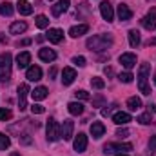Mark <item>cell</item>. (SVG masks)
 Returning <instances> with one entry per match:
<instances>
[{"label":"cell","instance_id":"obj_1","mask_svg":"<svg viewBox=\"0 0 156 156\" xmlns=\"http://www.w3.org/2000/svg\"><path fill=\"white\" fill-rule=\"evenodd\" d=\"M113 42H115L113 35H94V37L87 38L85 45H87L89 51H96V53H100V51H107V49L113 45Z\"/></svg>","mask_w":156,"mask_h":156},{"label":"cell","instance_id":"obj_2","mask_svg":"<svg viewBox=\"0 0 156 156\" xmlns=\"http://www.w3.org/2000/svg\"><path fill=\"white\" fill-rule=\"evenodd\" d=\"M11 62H13V56L9 53L0 55V82H9V78H11Z\"/></svg>","mask_w":156,"mask_h":156},{"label":"cell","instance_id":"obj_3","mask_svg":"<svg viewBox=\"0 0 156 156\" xmlns=\"http://www.w3.org/2000/svg\"><path fill=\"white\" fill-rule=\"evenodd\" d=\"M151 73V66L149 64H142L140 66V71H138V87L144 94H151V87L147 85V78Z\"/></svg>","mask_w":156,"mask_h":156},{"label":"cell","instance_id":"obj_4","mask_svg":"<svg viewBox=\"0 0 156 156\" xmlns=\"http://www.w3.org/2000/svg\"><path fill=\"white\" fill-rule=\"evenodd\" d=\"M45 133H47V140H49V142H56V140H60V127H58V123H56L55 118H49V120H47Z\"/></svg>","mask_w":156,"mask_h":156},{"label":"cell","instance_id":"obj_5","mask_svg":"<svg viewBox=\"0 0 156 156\" xmlns=\"http://www.w3.org/2000/svg\"><path fill=\"white\" fill-rule=\"evenodd\" d=\"M125 151H133L131 144H105L104 145V153L111 154V153H125Z\"/></svg>","mask_w":156,"mask_h":156},{"label":"cell","instance_id":"obj_6","mask_svg":"<svg viewBox=\"0 0 156 156\" xmlns=\"http://www.w3.org/2000/svg\"><path fill=\"white\" fill-rule=\"evenodd\" d=\"M73 131H75V122L73 120H64V123L60 125V138L71 140L73 138Z\"/></svg>","mask_w":156,"mask_h":156},{"label":"cell","instance_id":"obj_7","mask_svg":"<svg viewBox=\"0 0 156 156\" xmlns=\"http://www.w3.org/2000/svg\"><path fill=\"white\" fill-rule=\"evenodd\" d=\"M29 93H31V91H29V85H27V83H20V85H18V107H20V111H24V109L27 107L26 98H27Z\"/></svg>","mask_w":156,"mask_h":156},{"label":"cell","instance_id":"obj_8","mask_svg":"<svg viewBox=\"0 0 156 156\" xmlns=\"http://www.w3.org/2000/svg\"><path fill=\"white\" fill-rule=\"evenodd\" d=\"M118 62H120L125 69H133V67L136 66V55H134V53H123V55H120Z\"/></svg>","mask_w":156,"mask_h":156},{"label":"cell","instance_id":"obj_9","mask_svg":"<svg viewBox=\"0 0 156 156\" xmlns=\"http://www.w3.org/2000/svg\"><path fill=\"white\" fill-rule=\"evenodd\" d=\"M100 13H102V18H104V20L113 22V18H115V9H113L111 2H102V4H100Z\"/></svg>","mask_w":156,"mask_h":156},{"label":"cell","instance_id":"obj_10","mask_svg":"<svg viewBox=\"0 0 156 156\" xmlns=\"http://www.w3.org/2000/svg\"><path fill=\"white\" fill-rule=\"evenodd\" d=\"M142 26H144L147 31H154L156 29V9H153L147 16L142 18Z\"/></svg>","mask_w":156,"mask_h":156},{"label":"cell","instance_id":"obj_11","mask_svg":"<svg viewBox=\"0 0 156 156\" xmlns=\"http://www.w3.org/2000/svg\"><path fill=\"white\" fill-rule=\"evenodd\" d=\"M91 134L94 140H100L104 134H105V125L102 122H93L91 123Z\"/></svg>","mask_w":156,"mask_h":156},{"label":"cell","instance_id":"obj_12","mask_svg":"<svg viewBox=\"0 0 156 156\" xmlns=\"http://www.w3.org/2000/svg\"><path fill=\"white\" fill-rule=\"evenodd\" d=\"M45 38H49V42H53V44H60V42L64 40V31L58 29V27H53V29L47 31Z\"/></svg>","mask_w":156,"mask_h":156},{"label":"cell","instance_id":"obj_13","mask_svg":"<svg viewBox=\"0 0 156 156\" xmlns=\"http://www.w3.org/2000/svg\"><path fill=\"white\" fill-rule=\"evenodd\" d=\"M75 78H76V71L73 67H64V71H62V83L64 85H71L75 82Z\"/></svg>","mask_w":156,"mask_h":156},{"label":"cell","instance_id":"obj_14","mask_svg":"<svg viewBox=\"0 0 156 156\" xmlns=\"http://www.w3.org/2000/svg\"><path fill=\"white\" fill-rule=\"evenodd\" d=\"M73 147H75V151H76V153H83V151L87 149V136H85L83 133H80L76 138H75Z\"/></svg>","mask_w":156,"mask_h":156},{"label":"cell","instance_id":"obj_15","mask_svg":"<svg viewBox=\"0 0 156 156\" xmlns=\"http://www.w3.org/2000/svg\"><path fill=\"white\" fill-rule=\"evenodd\" d=\"M29 64H31V55H29L27 51L18 53V56H16V66H18V69H26V67H29Z\"/></svg>","mask_w":156,"mask_h":156},{"label":"cell","instance_id":"obj_16","mask_svg":"<svg viewBox=\"0 0 156 156\" xmlns=\"http://www.w3.org/2000/svg\"><path fill=\"white\" fill-rule=\"evenodd\" d=\"M67 7H69V0H58V2L51 7L53 16H60L62 13H66V11H67Z\"/></svg>","mask_w":156,"mask_h":156},{"label":"cell","instance_id":"obj_17","mask_svg":"<svg viewBox=\"0 0 156 156\" xmlns=\"http://www.w3.org/2000/svg\"><path fill=\"white\" fill-rule=\"evenodd\" d=\"M116 13H118V18H120L122 22H127V20H131V16H133V11L129 9L127 4H120Z\"/></svg>","mask_w":156,"mask_h":156},{"label":"cell","instance_id":"obj_18","mask_svg":"<svg viewBox=\"0 0 156 156\" xmlns=\"http://www.w3.org/2000/svg\"><path fill=\"white\" fill-rule=\"evenodd\" d=\"M26 78H27L29 82H38L40 78H42V69H40L38 66H31V67H27Z\"/></svg>","mask_w":156,"mask_h":156},{"label":"cell","instance_id":"obj_19","mask_svg":"<svg viewBox=\"0 0 156 156\" xmlns=\"http://www.w3.org/2000/svg\"><path fill=\"white\" fill-rule=\"evenodd\" d=\"M113 122H115L116 125H125V123L131 122V115H129V113H123V111H118V113L113 115Z\"/></svg>","mask_w":156,"mask_h":156},{"label":"cell","instance_id":"obj_20","mask_svg":"<svg viewBox=\"0 0 156 156\" xmlns=\"http://www.w3.org/2000/svg\"><path fill=\"white\" fill-rule=\"evenodd\" d=\"M26 29H27V24H26L24 20H18V22H13V24H11L9 33H11V35H22Z\"/></svg>","mask_w":156,"mask_h":156},{"label":"cell","instance_id":"obj_21","mask_svg":"<svg viewBox=\"0 0 156 156\" xmlns=\"http://www.w3.org/2000/svg\"><path fill=\"white\" fill-rule=\"evenodd\" d=\"M87 31H89V26H87V24H80V26H73V27L69 29V35H71L73 38H78V37L85 35Z\"/></svg>","mask_w":156,"mask_h":156},{"label":"cell","instance_id":"obj_22","mask_svg":"<svg viewBox=\"0 0 156 156\" xmlns=\"http://www.w3.org/2000/svg\"><path fill=\"white\" fill-rule=\"evenodd\" d=\"M38 56H40V60H44V62H53V60L56 58V53H55L53 49L42 47V49L38 51Z\"/></svg>","mask_w":156,"mask_h":156},{"label":"cell","instance_id":"obj_23","mask_svg":"<svg viewBox=\"0 0 156 156\" xmlns=\"http://www.w3.org/2000/svg\"><path fill=\"white\" fill-rule=\"evenodd\" d=\"M16 9H18L20 15H31V13H33V5H31L27 0H18Z\"/></svg>","mask_w":156,"mask_h":156},{"label":"cell","instance_id":"obj_24","mask_svg":"<svg viewBox=\"0 0 156 156\" xmlns=\"http://www.w3.org/2000/svg\"><path fill=\"white\" fill-rule=\"evenodd\" d=\"M67 111H69L73 116H78V115L83 113V105H82L80 102H71V104H67Z\"/></svg>","mask_w":156,"mask_h":156},{"label":"cell","instance_id":"obj_25","mask_svg":"<svg viewBox=\"0 0 156 156\" xmlns=\"http://www.w3.org/2000/svg\"><path fill=\"white\" fill-rule=\"evenodd\" d=\"M127 37H129V45H131V47H138V45H140V33H138L136 29H131V31L127 33Z\"/></svg>","mask_w":156,"mask_h":156},{"label":"cell","instance_id":"obj_26","mask_svg":"<svg viewBox=\"0 0 156 156\" xmlns=\"http://www.w3.org/2000/svg\"><path fill=\"white\" fill-rule=\"evenodd\" d=\"M31 96H33V100H37V102H38V100H44V98H47V89L40 85L35 91H31Z\"/></svg>","mask_w":156,"mask_h":156},{"label":"cell","instance_id":"obj_27","mask_svg":"<svg viewBox=\"0 0 156 156\" xmlns=\"http://www.w3.org/2000/svg\"><path fill=\"white\" fill-rule=\"evenodd\" d=\"M127 107H129V111H138V109L142 107V100H140L138 96H131V98L127 100Z\"/></svg>","mask_w":156,"mask_h":156},{"label":"cell","instance_id":"obj_28","mask_svg":"<svg viewBox=\"0 0 156 156\" xmlns=\"http://www.w3.org/2000/svg\"><path fill=\"white\" fill-rule=\"evenodd\" d=\"M0 15L2 16H11L13 15V4L11 2H2L0 4Z\"/></svg>","mask_w":156,"mask_h":156},{"label":"cell","instance_id":"obj_29","mask_svg":"<svg viewBox=\"0 0 156 156\" xmlns=\"http://www.w3.org/2000/svg\"><path fill=\"white\" fill-rule=\"evenodd\" d=\"M35 24H37V27H40V29H45V27L49 26V18H47L45 15H38V16L35 18Z\"/></svg>","mask_w":156,"mask_h":156},{"label":"cell","instance_id":"obj_30","mask_svg":"<svg viewBox=\"0 0 156 156\" xmlns=\"http://www.w3.org/2000/svg\"><path fill=\"white\" fill-rule=\"evenodd\" d=\"M9 145H11V140H9V136H7V134H4V133H0V151H5V149H9Z\"/></svg>","mask_w":156,"mask_h":156},{"label":"cell","instance_id":"obj_31","mask_svg":"<svg viewBox=\"0 0 156 156\" xmlns=\"http://www.w3.org/2000/svg\"><path fill=\"white\" fill-rule=\"evenodd\" d=\"M138 122H140L142 125H151V123H153V116H151V113H144V115H140V116H138Z\"/></svg>","mask_w":156,"mask_h":156},{"label":"cell","instance_id":"obj_32","mask_svg":"<svg viewBox=\"0 0 156 156\" xmlns=\"http://www.w3.org/2000/svg\"><path fill=\"white\" fill-rule=\"evenodd\" d=\"M91 85H93L94 89H104V87H105V82L100 76H93L91 78Z\"/></svg>","mask_w":156,"mask_h":156},{"label":"cell","instance_id":"obj_33","mask_svg":"<svg viewBox=\"0 0 156 156\" xmlns=\"http://www.w3.org/2000/svg\"><path fill=\"white\" fill-rule=\"evenodd\" d=\"M133 75H131V73H120V75H118V80H120V82H123V83H131V82H133Z\"/></svg>","mask_w":156,"mask_h":156},{"label":"cell","instance_id":"obj_34","mask_svg":"<svg viewBox=\"0 0 156 156\" xmlns=\"http://www.w3.org/2000/svg\"><path fill=\"white\" fill-rule=\"evenodd\" d=\"M44 111H45V107L40 105V104H33V105H31V113H33V115H42Z\"/></svg>","mask_w":156,"mask_h":156},{"label":"cell","instance_id":"obj_35","mask_svg":"<svg viewBox=\"0 0 156 156\" xmlns=\"http://www.w3.org/2000/svg\"><path fill=\"white\" fill-rule=\"evenodd\" d=\"M11 116H13V113L9 109H0V122H5V120H9Z\"/></svg>","mask_w":156,"mask_h":156},{"label":"cell","instance_id":"obj_36","mask_svg":"<svg viewBox=\"0 0 156 156\" xmlns=\"http://www.w3.org/2000/svg\"><path fill=\"white\" fill-rule=\"evenodd\" d=\"M116 104H113V105H109V107H105V109H102V115H104V116H109V115H111V113H113V111H116Z\"/></svg>","mask_w":156,"mask_h":156},{"label":"cell","instance_id":"obj_37","mask_svg":"<svg viewBox=\"0 0 156 156\" xmlns=\"http://www.w3.org/2000/svg\"><path fill=\"white\" fill-rule=\"evenodd\" d=\"M75 96H76L78 100H89V93L87 91H76Z\"/></svg>","mask_w":156,"mask_h":156},{"label":"cell","instance_id":"obj_38","mask_svg":"<svg viewBox=\"0 0 156 156\" xmlns=\"http://www.w3.org/2000/svg\"><path fill=\"white\" fill-rule=\"evenodd\" d=\"M73 64L78 66V67H83V66H85V58H83V56H75V58H73Z\"/></svg>","mask_w":156,"mask_h":156},{"label":"cell","instance_id":"obj_39","mask_svg":"<svg viewBox=\"0 0 156 156\" xmlns=\"http://www.w3.org/2000/svg\"><path fill=\"white\" fill-rule=\"evenodd\" d=\"M102 104H104V96H102V94H98V96L94 98V102H93V107H100Z\"/></svg>","mask_w":156,"mask_h":156},{"label":"cell","instance_id":"obj_40","mask_svg":"<svg viewBox=\"0 0 156 156\" xmlns=\"http://www.w3.org/2000/svg\"><path fill=\"white\" fill-rule=\"evenodd\" d=\"M149 151L151 153L156 151V136H151V140H149Z\"/></svg>","mask_w":156,"mask_h":156},{"label":"cell","instance_id":"obj_41","mask_svg":"<svg viewBox=\"0 0 156 156\" xmlns=\"http://www.w3.org/2000/svg\"><path fill=\"white\" fill-rule=\"evenodd\" d=\"M20 144H24V145H29V144H31V138H29V134H22V136H20Z\"/></svg>","mask_w":156,"mask_h":156},{"label":"cell","instance_id":"obj_42","mask_svg":"<svg viewBox=\"0 0 156 156\" xmlns=\"http://www.w3.org/2000/svg\"><path fill=\"white\" fill-rule=\"evenodd\" d=\"M129 134V129H118L116 131V136H120V138H125Z\"/></svg>","mask_w":156,"mask_h":156},{"label":"cell","instance_id":"obj_43","mask_svg":"<svg viewBox=\"0 0 156 156\" xmlns=\"http://www.w3.org/2000/svg\"><path fill=\"white\" fill-rule=\"evenodd\" d=\"M147 107H149V113H156V105L154 104H149Z\"/></svg>","mask_w":156,"mask_h":156},{"label":"cell","instance_id":"obj_44","mask_svg":"<svg viewBox=\"0 0 156 156\" xmlns=\"http://www.w3.org/2000/svg\"><path fill=\"white\" fill-rule=\"evenodd\" d=\"M29 44H31V40L27 38V40H22V42H20L18 45H29Z\"/></svg>","mask_w":156,"mask_h":156},{"label":"cell","instance_id":"obj_45","mask_svg":"<svg viewBox=\"0 0 156 156\" xmlns=\"http://www.w3.org/2000/svg\"><path fill=\"white\" fill-rule=\"evenodd\" d=\"M55 75H56V69H55V67H53V69H51V71H49V76L53 78V76H55Z\"/></svg>","mask_w":156,"mask_h":156},{"label":"cell","instance_id":"obj_46","mask_svg":"<svg viewBox=\"0 0 156 156\" xmlns=\"http://www.w3.org/2000/svg\"><path fill=\"white\" fill-rule=\"evenodd\" d=\"M149 45H156V38H153V40H149Z\"/></svg>","mask_w":156,"mask_h":156},{"label":"cell","instance_id":"obj_47","mask_svg":"<svg viewBox=\"0 0 156 156\" xmlns=\"http://www.w3.org/2000/svg\"><path fill=\"white\" fill-rule=\"evenodd\" d=\"M116 156H127V154H123V153H118V154Z\"/></svg>","mask_w":156,"mask_h":156},{"label":"cell","instance_id":"obj_48","mask_svg":"<svg viewBox=\"0 0 156 156\" xmlns=\"http://www.w3.org/2000/svg\"><path fill=\"white\" fill-rule=\"evenodd\" d=\"M154 85H156V75H154Z\"/></svg>","mask_w":156,"mask_h":156}]
</instances>
